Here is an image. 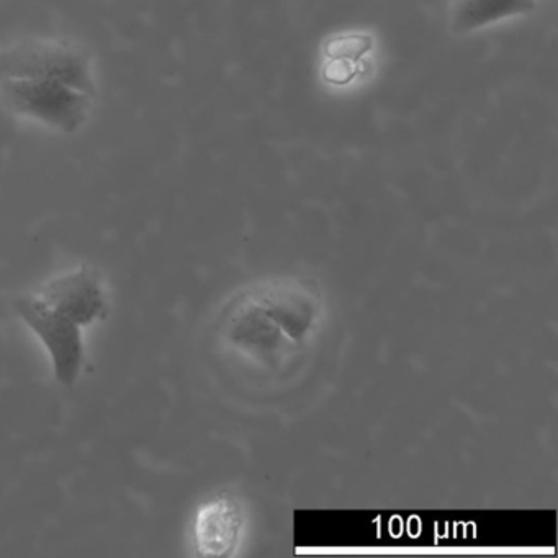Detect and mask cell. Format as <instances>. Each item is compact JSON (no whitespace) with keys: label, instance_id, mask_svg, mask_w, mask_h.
Wrapping results in <instances>:
<instances>
[{"label":"cell","instance_id":"7a4b0ae2","mask_svg":"<svg viewBox=\"0 0 558 558\" xmlns=\"http://www.w3.org/2000/svg\"><path fill=\"white\" fill-rule=\"evenodd\" d=\"M58 81L94 97L93 68L87 54L63 41L25 40L0 50L2 81Z\"/></svg>","mask_w":558,"mask_h":558},{"label":"cell","instance_id":"277c9868","mask_svg":"<svg viewBox=\"0 0 558 558\" xmlns=\"http://www.w3.org/2000/svg\"><path fill=\"white\" fill-rule=\"evenodd\" d=\"M14 308L44 344L58 384L73 387L80 380L86 361L84 328L51 308L38 293L19 296Z\"/></svg>","mask_w":558,"mask_h":558},{"label":"cell","instance_id":"6da1fadb","mask_svg":"<svg viewBox=\"0 0 558 558\" xmlns=\"http://www.w3.org/2000/svg\"><path fill=\"white\" fill-rule=\"evenodd\" d=\"M325 310L318 293L299 280H270L231 300L220 339L251 385L270 391L308 371L319 351Z\"/></svg>","mask_w":558,"mask_h":558},{"label":"cell","instance_id":"8992f818","mask_svg":"<svg viewBox=\"0 0 558 558\" xmlns=\"http://www.w3.org/2000/svg\"><path fill=\"white\" fill-rule=\"evenodd\" d=\"M244 532V512L233 499L218 498L202 506L194 521L195 547L202 555L233 554Z\"/></svg>","mask_w":558,"mask_h":558},{"label":"cell","instance_id":"3957f363","mask_svg":"<svg viewBox=\"0 0 558 558\" xmlns=\"http://www.w3.org/2000/svg\"><path fill=\"white\" fill-rule=\"evenodd\" d=\"M0 96L9 110L73 135L89 117L93 97L58 81H2Z\"/></svg>","mask_w":558,"mask_h":558},{"label":"cell","instance_id":"5b68a950","mask_svg":"<svg viewBox=\"0 0 558 558\" xmlns=\"http://www.w3.org/2000/svg\"><path fill=\"white\" fill-rule=\"evenodd\" d=\"M38 295L51 306L68 316L81 328H89L106 318L109 312L106 286L102 277L90 267H76L51 277Z\"/></svg>","mask_w":558,"mask_h":558},{"label":"cell","instance_id":"52a82bcc","mask_svg":"<svg viewBox=\"0 0 558 558\" xmlns=\"http://www.w3.org/2000/svg\"><path fill=\"white\" fill-rule=\"evenodd\" d=\"M535 0H452L450 25L459 34H470L486 25L529 14Z\"/></svg>","mask_w":558,"mask_h":558}]
</instances>
